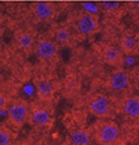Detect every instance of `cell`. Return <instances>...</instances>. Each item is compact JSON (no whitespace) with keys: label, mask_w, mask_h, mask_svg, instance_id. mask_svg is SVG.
Segmentation results:
<instances>
[{"label":"cell","mask_w":139,"mask_h":145,"mask_svg":"<svg viewBox=\"0 0 139 145\" xmlns=\"http://www.w3.org/2000/svg\"><path fill=\"white\" fill-rule=\"evenodd\" d=\"M92 136L97 144L111 145L119 139V136H120V129H119L118 124L115 121L100 119V121H97L95 125Z\"/></svg>","instance_id":"cell-1"},{"label":"cell","mask_w":139,"mask_h":145,"mask_svg":"<svg viewBox=\"0 0 139 145\" xmlns=\"http://www.w3.org/2000/svg\"><path fill=\"white\" fill-rule=\"evenodd\" d=\"M29 111L30 107L26 100H14L13 102H9V105L7 107L8 121L12 124V126L16 127V129L23 127L28 122V119H29Z\"/></svg>","instance_id":"cell-2"},{"label":"cell","mask_w":139,"mask_h":145,"mask_svg":"<svg viewBox=\"0 0 139 145\" xmlns=\"http://www.w3.org/2000/svg\"><path fill=\"white\" fill-rule=\"evenodd\" d=\"M87 110L97 119H108L111 112L110 101L105 95L95 93L87 100Z\"/></svg>","instance_id":"cell-3"},{"label":"cell","mask_w":139,"mask_h":145,"mask_svg":"<svg viewBox=\"0 0 139 145\" xmlns=\"http://www.w3.org/2000/svg\"><path fill=\"white\" fill-rule=\"evenodd\" d=\"M75 29L81 35H92L99 29V18L90 13H81L75 22Z\"/></svg>","instance_id":"cell-4"},{"label":"cell","mask_w":139,"mask_h":145,"mask_svg":"<svg viewBox=\"0 0 139 145\" xmlns=\"http://www.w3.org/2000/svg\"><path fill=\"white\" fill-rule=\"evenodd\" d=\"M58 49L60 46L51 38H42L35 42L34 46V52L37 57L43 61H49L54 58L58 54Z\"/></svg>","instance_id":"cell-5"},{"label":"cell","mask_w":139,"mask_h":145,"mask_svg":"<svg viewBox=\"0 0 139 145\" xmlns=\"http://www.w3.org/2000/svg\"><path fill=\"white\" fill-rule=\"evenodd\" d=\"M28 122H30L34 126L39 127H48L53 124V118H52L51 111L44 106H34L29 111V119Z\"/></svg>","instance_id":"cell-6"},{"label":"cell","mask_w":139,"mask_h":145,"mask_svg":"<svg viewBox=\"0 0 139 145\" xmlns=\"http://www.w3.org/2000/svg\"><path fill=\"white\" fill-rule=\"evenodd\" d=\"M32 13L39 22H49L56 15V7L49 1H35L32 4Z\"/></svg>","instance_id":"cell-7"},{"label":"cell","mask_w":139,"mask_h":145,"mask_svg":"<svg viewBox=\"0 0 139 145\" xmlns=\"http://www.w3.org/2000/svg\"><path fill=\"white\" fill-rule=\"evenodd\" d=\"M34 88L37 96L42 101H51L54 96V85L49 78L46 77H39L34 81Z\"/></svg>","instance_id":"cell-8"},{"label":"cell","mask_w":139,"mask_h":145,"mask_svg":"<svg viewBox=\"0 0 139 145\" xmlns=\"http://www.w3.org/2000/svg\"><path fill=\"white\" fill-rule=\"evenodd\" d=\"M129 74L123 68H118L110 74L108 85L109 88L113 91H123L129 86Z\"/></svg>","instance_id":"cell-9"},{"label":"cell","mask_w":139,"mask_h":145,"mask_svg":"<svg viewBox=\"0 0 139 145\" xmlns=\"http://www.w3.org/2000/svg\"><path fill=\"white\" fill-rule=\"evenodd\" d=\"M35 38L29 30L26 29H19L14 34V43L20 51L28 52L30 49H34L35 46Z\"/></svg>","instance_id":"cell-10"},{"label":"cell","mask_w":139,"mask_h":145,"mask_svg":"<svg viewBox=\"0 0 139 145\" xmlns=\"http://www.w3.org/2000/svg\"><path fill=\"white\" fill-rule=\"evenodd\" d=\"M102 58L105 63L111 67H119L123 62V52L115 46H105L102 49Z\"/></svg>","instance_id":"cell-11"},{"label":"cell","mask_w":139,"mask_h":145,"mask_svg":"<svg viewBox=\"0 0 139 145\" xmlns=\"http://www.w3.org/2000/svg\"><path fill=\"white\" fill-rule=\"evenodd\" d=\"M138 48V39L132 32H125L119 38V49L125 54L135 52Z\"/></svg>","instance_id":"cell-12"},{"label":"cell","mask_w":139,"mask_h":145,"mask_svg":"<svg viewBox=\"0 0 139 145\" xmlns=\"http://www.w3.org/2000/svg\"><path fill=\"white\" fill-rule=\"evenodd\" d=\"M123 111L130 120H139V96H128L123 101Z\"/></svg>","instance_id":"cell-13"},{"label":"cell","mask_w":139,"mask_h":145,"mask_svg":"<svg viewBox=\"0 0 139 145\" xmlns=\"http://www.w3.org/2000/svg\"><path fill=\"white\" fill-rule=\"evenodd\" d=\"M70 139L73 145H90L92 141V134L89 130L79 127L70 133Z\"/></svg>","instance_id":"cell-14"},{"label":"cell","mask_w":139,"mask_h":145,"mask_svg":"<svg viewBox=\"0 0 139 145\" xmlns=\"http://www.w3.org/2000/svg\"><path fill=\"white\" fill-rule=\"evenodd\" d=\"M53 40L58 46H67L72 39V32L68 27L61 25L54 29V34H53Z\"/></svg>","instance_id":"cell-15"},{"label":"cell","mask_w":139,"mask_h":145,"mask_svg":"<svg viewBox=\"0 0 139 145\" xmlns=\"http://www.w3.org/2000/svg\"><path fill=\"white\" fill-rule=\"evenodd\" d=\"M13 136L9 129L4 126H0V145H12Z\"/></svg>","instance_id":"cell-16"},{"label":"cell","mask_w":139,"mask_h":145,"mask_svg":"<svg viewBox=\"0 0 139 145\" xmlns=\"http://www.w3.org/2000/svg\"><path fill=\"white\" fill-rule=\"evenodd\" d=\"M100 8L104 10H106V12H115V10H118L119 8H120V3L119 1H113V0H105V1H101L100 3Z\"/></svg>","instance_id":"cell-17"},{"label":"cell","mask_w":139,"mask_h":145,"mask_svg":"<svg viewBox=\"0 0 139 145\" xmlns=\"http://www.w3.org/2000/svg\"><path fill=\"white\" fill-rule=\"evenodd\" d=\"M82 9L85 13H90V14H94V15H97L101 8H100V5H97L96 3L86 1V3H82Z\"/></svg>","instance_id":"cell-18"},{"label":"cell","mask_w":139,"mask_h":145,"mask_svg":"<svg viewBox=\"0 0 139 145\" xmlns=\"http://www.w3.org/2000/svg\"><path fill=\"white\" fill-rule=\"evenodd\" d=\"M8 105H9V100H8L7 95L3 92V91H0V111L7 110Z\"/></svg>","instance_id":"cell-19"},{"label":"cell","mask_w":139,"mask_h":145,"mask_svg":"<svg viewBox=\"0 0 139 145\" xmlns=\"http://www.w3.org/2000/svg\"><path fill=\"white\" fill-rule=\"evenodd\" d=\"M3 81H4V74H3V72L0 71V85L3 83Z\"/></svg>","instance_id":"cell-20"},{"label":"cell","mask_w":139,"mask_h":145,"mask_svg":"<svg viewBox=\"0 0 139 145\" xmlns=\"http://www.w3.org/2000/svg\"><path fill=\"white\" fill-rule=\"evenodd\" d=\"M19 145H33L32 143H28V141H23V143H20Z\"/></svg>","instance_id":"cell-21"}]
</instances>
